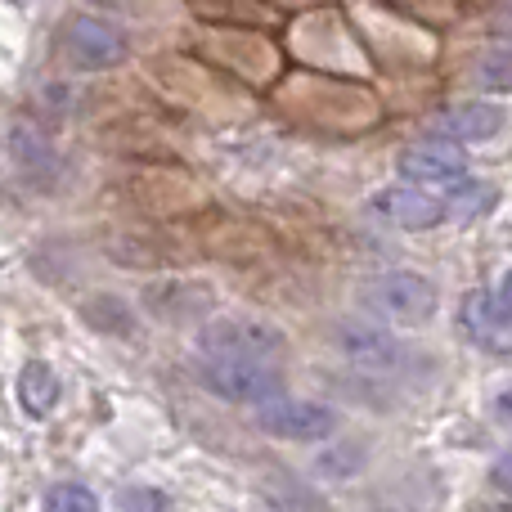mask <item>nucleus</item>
Returning <instances> with one entry per match:
<instances>
[{"mask_svg":"<svg viewBox=\"0 0 512 512\" xmlns=\"http://www.w3.org/2000/svg\"><path fill=\"white\" fill-rule=\"evenodd\" d=\"M463 319H468V328L477 333V346H490V337H495V328L504 324V319L490 310V297L486 292H472L468 306H463Z\"/></svg>","mask_w":512,"mask_h":512,"instance_id":"nucleus-23","label":"nucleus"},{"mask_svg":"<svg viewBox=\"0 0 512 512\" xmlns=\"http://www.w3.org/2000/svg\"><path fill=\"white\" fill-rule=\"evenodd\" d=\"M373 207H378L387 221H396L400 230H432V225L450 221V216H445V203H441L436 194H427L423 185H391V189H378Z\"/></svg>","mask_w":512,"mask_h":512,"instance_id":"nucleus-13","label":"nucleus"},{"mask_svg":"<svg viewBox=\"0 0 512 512\" xmlns=\"http://www.w3.org/2000/svg\"><path fill=\"white\" fill-rule=\"evenodd\" d=\"M490 486H495V490H504V495H512V450H508L504 459L495 463V468H490Z\"/></svg>","mask_w":512,"mask_h":512,"instance_id":"nucleus-26","label":"nucleus"},{"mask_svg":"<svg viewBox=\"0 0 512 512\" xmlns=\"http://www.w3.org/2000/svg\"><path fill=\"white\" fill-rule=\"evenodd\" d=\"M337 351H342L346 360H355L360 369H369V373H400L409 364L405 342H396L391 333L369 328V324H342L337 328Z\"/></svg>","mask_w":512,"mask_h":512,"instance_id":"nucleus-12","label":"nucleus"},{"mask_svg":"<svg viewBox=\"0 0 512 512\" xmlns=\"http://www.w3.org/2000/svg\"><path fill=\"white\" fill-rule=\"evenodd\" d=\"M194 50L203 63L225 68L243 86H270L279 77V50L261 32H252V27H207L203 23L194 32Z\"/></svg>","mask_w":512,"mask_h":512,"instance_id":"nucleus-3","label":"nucleus"},{"mask_svg":"<svg viewBox=\"0 0 512 512\" xmlns=\"http://www.w3.org/2000/svg\"><path fill=\"white\" fill-rule=\"evenodd\" d=\"M504 122H508V113L499 104H490V99H468V104L445 108V113L436 117V131L450 144H481V140H495V135L504 131Z\"/></svg>","mask_w":512,"mask_h":512,"instance_id":"nucleus-14","label":"nucleus"},{"mask_svg":"<svg viewBox=\"0 0 512 512\" xmlns=\"http://www.w3.org/2000/svg\"><path fill=\"white\" fill-rule=\"evenodd\" d=\"M274 113L292 126H310V131L360 135L378 126L382 104L360 81L328 77V72H297L283 86H274Z\"/></svg>","mask_w":512,"mask_h":512,"instance_id":"nucleus-1","label":"nucleus"},{"mask_svg":"<svg viewBox=\"0 0 512 512\" xmlns=\"http://www.w3.org/2000/svg\"><path fill=\"white\" fill-rule=\"evenodd\" d=\"M9 153H14L18 171H27L32 180H50L59 171V158H54V144L45 131H36L32 122H18L9 131Z\"/></svg>","mask_w":512,"mask_h":512,"instance_id":"nucleus-17","label":"nucleus"},{"mask_svg":"<svg viewBox=\"0 0 512 512\" xmlns=\"http://www.w3.org/2000/svg\"><path fill=\"white\" fill-rule=\"evenodd\" d=\"M122 508H126V512H158V508H162V495H149V490H131V495H122Z\"/></svg>","mask_w":512,"mask_h":512,"instance_id":"nucleus-25","label":"nucleus"},{"mask_svg":"<svg viewBox=\"0 0 512 512\" xmlns=\"http://www.w3.org/2000/svg\"><path fill=\"white\" fill-rule=\"evenodd\" d=\"M126 189L144 212L158 216H185L207 203V189L180 167H140L126 176Z\"/></svg>","mask_w":512,"mask_h":512,"instance_id":"nucleus-8","label":"nucleus"},{"mask_svg":"<svg viewBox=\"0 0 512 512\" xmlns=\"http://www.w3.org/2000/svg\"><path fill=\"white\" fill-rule=\"evenodd\" d=\"M256 427L274 441H328L337 432V414L328 405H315V400H288L274 396L265 405H256Z\"/></svg>","mask_w":512,"mask_h":512,"instance_id":"nucleus-9","label":"nucleus"},{"mask_svg":"<svg viewBox=\"0 0 512 512\" xmlns=\"http://www.w3.org/2000/svg\"><path fill=\"white\" fill-rule=\"evenodd\" d=\"M203 387L234 405H265L279 396L283 378L279 364H248V360H203Z\"/></svg>","mask_w":512,"mask_h":512,"instance_id":"nucleus-10","label":"nucleus"},{"mask_svg":"<svg viewBox=\"0 0 512 512\" xmlns=\"http://www.w3.org/2000/svg\"><path fill=\"white\" fill-rule=\"evenodd\" d=\"M499 414H504V418H512V387L504 391V396H499Z\"/></svg>","mask_w":512,"mask_h":512,"instance_id":"nucleus-28","label":"nucleus"},{"mask_svg":"<svg viewBox=\"0 0 512 512\" xmlns=\"http://www.w3.org/2000/svg\"><path fill=\"white\" fill-rule=\"evenodd\" d=\"M203 360H248V364H279L288 351V337L256 315H221L198 333Z\"/></svg>","mask_w":512,"mask_h":512,"instance_id":"nucleus-5","label":"nucleus"},{"mask_svg":"<svg viewBox=\"0 0 512 512\" xmlns=\"http://www.w3.org/2000/svg\"><path fill=\"white\" fill-rule=\"evenodd\" d=\"M153 72H158L162 86L171 90V99H180L185 108L203 113L207 122L239 117L243 108H248V99L239 95V81L221 77V72H207L203 59H167V63H153Z\"/></svg>","mask_w":512,"mask_h":512,"instance_id":"nucleus-4","label":"nucleus"},{"mask_svg":"<svg viewBox=\"0 0 512 512\" xmlns=\"http://www.w3.org/2000/svg\"><path fill=\"white\" fill-rule=\"evenodd\" d=\"M54 50L77 72H108V68H117V63H126L131 41H126V32L117 23H108V18L72 14V18H63L59 36H54Z\"/></svg>","mask_w":512,"mask_h":512,"instance_id":"nucleus-6","label":"nucleus"},{"mask_svg":"<svg viewBox=\"0 0 512 512\" xmlns=\"http://www.w3.org/2000/svg\"><path fill=\"white\" fill-rule=\"evenodd\" d=\"M364 306H369L373 315L391 319V324L418 328V324H432L436 319L441 292H436V283L423 279V274L396 270V274H382V279L364 283Z\"/></svg>","mask_w":512,"mask_h":512,"instance_id":"nucleus-7","label":"nucleus"},{"mask_svg":"<svg viewBox=\"0 0 512 512\" xmlns=\"http://www.w3.org/2000/svg\"><path fill=\"white\" fill-rule=\"evenodd\" d=\"M81 315H86V324H95L99 333H131L135 328L131 310H126L117 297H90L86 306H81Z\"/></svg>","mask_w":512,"mask_h":512,"instance_id":"nucleus-18","label":"nucleus"},{"mask_svg":"<svg viewBox=\"0 0 512 512\" xmlns=\"http://www.w3.org/2000/svg\"><path fill=\"white\" fill-rule=\"evenodd\" d=\"M396 167L409 185H463V180H468V158H463L459 144H450V140L409 144V149H400Z\"/></svg>","mask_w":512,"mask_h":512,"instance_id":"nucleus-11","label":"nucleus"},{"mask_svg":"<svg viewBox=\"0 0 512 512\" xmlns=\"http://www.w3.org/2000/svg\"><path fill=\"white\" fill-rule=\"evenodd\" d=\"M382 23H373V32H378V50L387 54H396V41H400V18H387V14H378ZM405 54H409V63H432V54H436V45L427 41V36H414V41L405 45Z\"/></svg>","mask_w":512,"mask_h":512,"instance_id":"nucleus-19","label":"nucleus"},{"mask_svg":"<svg viewBox=\"0 0 512 512\" xmlns=\"http://www.w3.org/2000/svg\"><path fill=\"white\" fill-rule=\"evenodd\" d=\"M18 5H23V0H18Z\"/></svg>","mask_w":512,"mask_h":512,"instance_id":"nucleus-30","label":"nucleus"},{"mask_svg":"<svg viewBox=\"0 0 512 512\" xmlns=\"http://www.w3.org/2000/svg\"><path fill=\"white\" fill-rule=\"evenodd\" d=\"M59 396H63V382L45 360H27L18 369V405H23L27 418H50L59 409Z\"/></svg>","mask_w":512,"mask_h":512,"instance_id":"nucleus-16","label":"nucleus"},{"mask_svg":"<svg viewBox=\"0 0 512 512\" xmlns=\"http://www.w3.org/2000/svg\"><path fill=\"white\" fill-rule=\"evenodd\" d=\"M41 512H99V499L90 486H77V481H63V486H50L41 499Z\"/></svg>","mask_w":512,"mask_h":512,"instance_id":"nucleus-20","label":"nucleus"},{"mask_svg":"<svg viewBox=\"0 0 512 512\" xmlns=\"http://www.w3.org/2000/svg\"><path fill=\"white\" fill-rule=\"evenodd\" d=\"M288 45L297 59H306L319 72H351V77L369 72V54L337 9H310V14L292 18Z\"/></svg>","mask_w":512,"mask_h":512,"instance_id":"nucleus-2","label":"nucleus"},{"mask_svg":"<svg viewBox=\"0 0 512 512\" xmlns=\"http://www.w3.org/2000/svg\"><path fill=\"white\" fill-rule=\"evenodd\" d=\"M189 14L207 27H265L279 18L274 0H189Z\"/></svg>","mask_w":512,"mask_h":512,"instance_id":"nucleus-15","label":"nucleus"},{"mask_svg":"<svg viewBox=\"0 0 512 512\" xmlns=\"http://www.w3.org/2000/svg\"><path fill=\"white\" fill-rule=\"evenodd\" d=\"M477 86L481 90H512V50H486L481 54V63H477Z\"/></svg>","mask_w":512,"mask_h":512,"instance_id":"nucleus-22","label":"nucleus"},{"mask_svg":"<svg viewBox=\"0 0 512 512\" xmlns=\"http://www.w3.org/2000/svg\"><path fill=\"white\" fill-rule=\"evenodd\" d=\"M382 5L400 9L414 23H432V27H445L459 18V0H382Z\"/></svg>","mask_w":512,"mask_h":512,"instance_id":"nucleus-21","label":"nucleus"},{"mask_svg":"<svg viewBox=\"0 0 512 512\" xmlns=\"http://www.w3.org/2000/svg\"><path fill=\"white\" fill-rule=\"evenodd\" d=\"M490 306H495V315L504 319V324H512V270L504 274V283H499V297L490 301Z\"/></svg>","mask_w":512,"mask_h":512,"instance_id":"nucleus-27","label":"nucleus"},{"mask_svg":"<svg viewBox=\"0 0 512 512\" xmlns=\"http://www.w3.org/2000/svg\"><path fill=\"white\" fill-rule=\"evenodd\" d=\"M477 512H512V504H495V508H477Z\"/></svg>","mask_w":512,"mask_h":512,"instance_id":"nucleus-29","label":"nucleus"},{"mask_svg":"<svg viewBox=\"0 0 512 512\" xmlns=\"http://www.w3.org/2000/svg\"><path fill=\"white\" fill-rule=\"evenodd\" d=\"M486 207H495V189L490 185H463L459 198L445 207V216H454V221H472V216H481Z\"/></svg>","mask_w":512,"mask_h":512,"instance_id":"nucleus-24","label":"nucleus"}]
</instances>
